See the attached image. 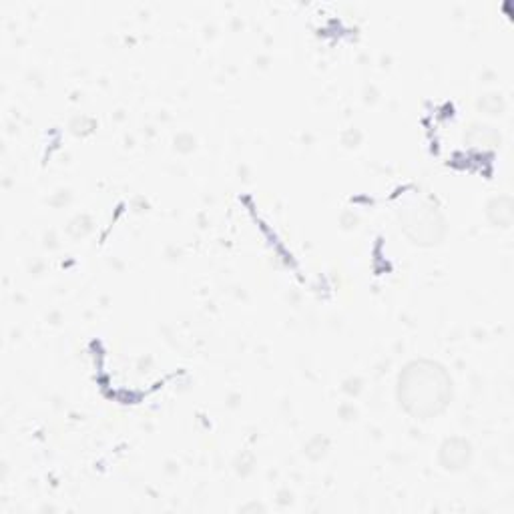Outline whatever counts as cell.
<instances>
[{
	"instance_id": "obj_1",
	"label": "cell",
	"mask_w": 514,
	"mask_h": 514,
	"mask_svg": "<svg viewBox=\"0 0 514 514\" xmlns=\"http://www.w3.org/2000/svg\"><path fill=\"white\" fill-rule=\"evenodd\" d=\"M452 392V378L438 362L414 360L398 374V404L416 420H432L440 416L452 402Z\"/></svg>"
},
{
	"instance_id": "obj_3",
	"label": "cell",
	"mask_w": 514,
	"mask_h": 514,
	"mask_svg": "<svg viewBox=\"0 0 514 514\" xmlns=\"http://www.w3.org/2000/svg\"><path fill=\"white\" fill-rule=\"evenodd\" d=\"M470 458H472V448L464 438H450L440 448V464L450 472L468 468Z\"/></svg>"
},
{
	"instance_id": "obj_2",
	"label": "cell",
	"mask_w": 514,
	"mask_h": 514,
	"mask_svg": "<svg viewBox=\"0 0 514 514\" xmlns=\"http://www.w3.org/2000/svg\"><path fill=\"white\" fill-rule=\"evenodd\" d=\"M400 227L416 245H436L444 239L446 225L440 211L426 199H414L400 209Z\"/></svg>"
},
{
	"instance_id": "obj_4",
	"label": "cell",
	"mask_w": 514,
	"mask_h": 514,
	"mask_svg": "<svg viewBox=\"0 0 514 514\" xmlns=\"http://www.w3.org/2000/svg\"><path fill=\"white\" fill-rule=\"evenodd\" d=\"M488 219L496 227H510V223H512V201H510V197L492 199L490 205H488Z\"/></svg>"
}]
</instances>
